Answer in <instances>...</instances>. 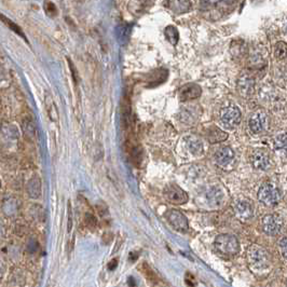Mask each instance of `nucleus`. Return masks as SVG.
I'll list each match as a JSON object with an SVG mask.
<instances>
[{
  "label": "nucleus",
  "mask_w": 287,
  "mask_h": 287,
  "mask_svg": "<svg viewBox=\"0 0 287 287\" xmlns=\"http://www.w3.org/2000/svg\"><path fill=\"white\" fill-rule=\"evenodd\" d=\"M247 262L255 273H262L270 268V256L264 247L251 244L247 250Z\"/></svg>",
  "instance_id": "f257e3e1"
},
{
  "label": "nucleus",
  "mask_w": 287,
  "mask_h": 287,
  "mask_svg": "<svg viewBox=\"0 0 287 287\" xmlns=\"http://www.w3.org/2000/svg\"><path fill=\"white\" fill-rule=\"evenodd\" d=\"M214 249L216 253L224 258H232L240 251V243L232 234H220L215 239Z\"/></svg>",
  "instance_id": "f03ea898"
},
{
  "label": "nucleus",
  "mask_w": 287,
  "mask_h": 287,
  "mask_svg": "<svg viewBox=\"0 0 287 287\" xmlns=\"http://www.w3.org/2000/svg\"><path fill=\"white\" fill-rule=\"evenodd\" d=\"M258 200L268 207H274L281 201V194L278 188L270 182H266L258 190Z\"/></svg>",
  "instance_id": "7ed1b4c3"
},
{
  "label": "nucleus",
  "mask_w": 287,
  "mask_h": 287,
  "mask_svg": "<svg viewBox=\"0 0 287 287\" xmlns=\"http://www.w3.org/2000/svg\"><path fill=\"white\" fill-rule=\"evenodd\" d=\"M241 111L239 108L234 105H230L228 107H225L220 111V120L226 127L233 130L234 127L240 125L241 122Z\"/></svg>",
  "instance_id": "20e7f679"
},
{
  "label": "nucleus",
  "mask_w": 287,
  "mask_h": 287,
  "mask_svg": "<svg viewBox=\"0 0 287 287\" xmlns=\"http://www.w3.org/2000/svg\"><path fill=\"white\" fill-rule=\"evenodd\" d=\"M282 227H283V221H282L281 217L276 214L266 215L261 220L262 231L267 235H278L282 230Z\"/></svg>",
  "instance_id": "39448f33"
},
{
  "label": "nucleus",
  "mask_w": 287,
  "mask_h": 287,
  "mask_svg": "<svg viewBox=\"0 0 287 287\" xmlns=\"http://www.w3.org/2000/svg\"><path fill=\"white\" fill-rule=\"evenodd\" d=\"M235 216L242 221L250 220L255 214V206L249 199H239L234 202Z\"/></svg>",
  "instance_id": "423d86ee"
},
{
  "label": "nucleus",
  "mask_w": 287,
  "mask_h": 287,
  "mask_svg": "<svg viewBox=\"0 0 287 287\" xmlns=\"http://www.w3.org/2000/svg\"><path fill=\"white\" fill-rule=\"evenodd\" d=\"M164 197L167 201L175 205L185 204L188 201L187 192L177 185L167 186L164 189Z\"/></svg>",
  "instance_id": "0eeeda50"
},
{
  "label": "nucleus",
  "mask_w": 287,
  "mask_h": 287,
  "mask_svg": "<svg viewBox=\"0 0 287 287\" xmlns=\"http://www.w3.org/2000/svg\"><path fill=\"white\" fill-rule=\"evenodd\" d=\"M166 218L169 220L170 225L175 230L179 232H187L189 228V222L187 217L178 210H170L166 213Z\"/></svg>",
  "instance_id": "6e6552de"
},
{
  "label": "nucleus",
  "mask_w": 287,
  "mask_h": 287,
  "mask_svg": "<svg viewBox=\"0 0 287 287\" xmlns=\"http://www.w3.org/2000/svg\"><path fill=\"white\" fill-rule=\"evenodd\" d=\"M251 162L256 170L266 171L270 166V158L267 155V152L262 151L260 149H257L253 152L251 157Z\"/></svg>",
  "instance_id": "1a4fd4ad"
},
{
  "label": "nucleus",
  "mask_w": 287,
  "mask_h": 287,
  "mask_svg": "<svg viewBox=\"0 0 287 287\" xmlns=\"http://www.w3.org/2000/svg\"><path fill=\"white\" fill-rule=\"evenodd\" d=\"M202 94V89L200 86L196 85V83H189V85H186L182 87L179 91V97L180 101L182 102H188L196 100V98L200 97Z\"/></svg>",
  "instance_id": "9d476101"
},
{
  "label": "nucleus",
  "mask_w": 287,
  "mask_h": 287,
  "mask_svg": "<svg viewBox=\"0 0 287 287\" xmlns=\"http://www.w3.org/2000/svg\"><path fill=\"white\" fill-rule=\"evenodd\" d=\"M215 160L218 165L227 166L234 160V152L228 146L221 147L215 153Z\"/></svg>",
  "instance_id": "9b49d317"
},
{
  "label": "nucleus",
  "mask_w": 287,
  "mask_h": 287,
  "mask_svg": "<svg viewBox=\"0 0 287 287\" xmlns=\"http://www.w3.org/2000/svg\"><path fill=\"white\" fill-rule=\"evenodd\" d=\"M19 209H21V202L16 197H7L2 202V212L8 217L16 216Z\"/></svg>",
  "instance_id": "f8f14e48"
},
{
  "label": "nucleus",
  "mask_w": 287,
  "mask_h": 287,
  "mask_svg": "<svg viewBox=\"0 0 287 287\" xmlns=\"http://www.w3.org/2000/svg\"><path fill=\"white\" fill-rule=\"evenodd\" d=\"M26 191H27V195L29 196V197H32V199H35V200L39 199L42 194L40 177L37 176V175L33 176L27 182Z\"/></svg>",
  "instance_id": "ddd939ff"
},
{
  "label": "nucleus",
  "mask_w": 287,
  "mask_h": 287,
  "mask_svg": "<svg viewBox=\"0 0 287 287\" xmlns=\"http://www.w3.org/2000/svg\"><path fill=\"white\" fill-rule=\"evenodd\" d=\"M0 137L7 144H12L18 141L19 133L18 127L13 125H4L0 130Z\"/></svg>",
  "instance_id": "4468645a"
},
{
  "label": "nucleus",
  "mask_w": 287,
  "mask_h": 287,
  "mask_svg": "<svg viewBox=\"0 0 287 287\" xmlns=\"http://www.w3.org/2000/svg\"><path fill=\"white\" fill-rule=\"evenodd\" d=\"M266 126V116L261 112H256L253 116L250 118L249 120V126L251 131L255 133V134H259L264 131Z\"/></svg>",
  "instance_id": "2eb2a0df"
},
{
  "label": "nucleus",
  "mask_w": 287,
  "mask_h": 287,
  "mask_svg": "<svg viewBox=\"0 0 287 287\" xmlns=\"http://www.w3.org/2000/svg\"><path fill=\"white\" fill-rule=\"evenodd\" d=\"M222 199H224V195H222L221 190L217 187H211L209 190L205 192V200L207 204L212 207H217L221 204Z\"/></svg>",
  "instance_id": "dca6fc26"
},
{
  "label": "nucleus",
  "mask_w": 287,
  "mask_h": 287,
  "mask_svg": "<svg viewBox=\"0 0 287 287\" xmlns=\"http://www.w3.org/2000/svg\"><path fill=\"white\" fill-rule=\"evenodd\" d=\"M206 138L211 144H217L225 142L228 138V134L218 127L212 126L206 132Z\"/></svg>",
  "instance_id": "f3484780"
},
{
  "label": "nucleus",
  "mask_w": 287,
  "mask_h": 287,
  "mask_svg": "<svg viewBox=\"0 0 287 287\" xmlns=\"http://www.w3.org/2000/svg\"><path fill=\"white\" fill-rule=\"evenodd\" d=\"M164 4L166 7H169V9H171L173 12L182 14L189 11L192 3L190 1H187V0H182V1L177 0V1H165Z\"/></svg>",
  "instance_id": "a211bd4d"
},
{
  "label": "nucleus",
  "mask_w": 287,
  "mask_h": 287,
  "mask_svg": "<svg viewBox=\"0 0 287 287\" xmlns=\"http://www.w3.org/2000/svg\"><path fill=\"white\" fill-rule=\"evenodd\" d=\"M186 145L188 150H189L192 155L200 156L203 153V143L196 136L188 137L186 140Z\"/></svg>",
  "instance_id": "6ab92c4d"
},
{
  "label": "nucleus",
  "mask_w": 287,
  "mask_h": 287,
  "mask_svg": "<svg viewBox=\"0 0 287 287\" xmlns=\"http://www.w3.org/2000/svg\"><path fill=\"white\" fill-rule=\"evenodd\" d=\"M255 81L250 77L244 76L239 80V88L243 96H251L254 92Z\"/></svg>",
  "instance_id": "aec40b11"
},
{
  "label": "nucleus",
  "mask_w": 287,
  "mask_h": 287,
  "mask_svg": "<svg viewBox=\"0 0 287 287\" xmlns=\"http://www.w3.org/2000/svg\"><path fill=\"white\" fill-rule=\"evenodd\" d=\"M22 130L27 140L34 141L36 137V126L32 118H25L22 122Z\"/></svg>",
  "instance_id": "412c9836"
},
{
  "label": "nucleus",
  "mask_w": 287,
  "mask_h": 287,
  "mask_svg": "<svg viewBox=\"0 0 287 287\" xmlns=\"http://www.w3.org/2000/svg\"><path fill=\"white\" fill-rule=\"evenodd\" d=\"M46 108H47V112L49 117L52 121L57 122L58 121V112H57V108L54 104L53 98L50 95L46 96Z\"/></svg>",
  "instance_id": "4be33fe9"
},
{
  "label": "nucleus",
  "mask_w": 287,
  "mask_h": 287,
  "mask_svg": "<svg viewBox=\"0 0 287 287\" xmlns=\"http://www.w3.org/2000/svg\"><path fill=\"white\" fill-rule=\"evenodd\" d=\"M164 34H165V38L167 39V41H169L173 46H175L177 44L178 40H179V35H178V31L174 27V26H167L164 29Z\"/></svg>",
  "instance_id": "5701e85b"
},
{
  "label": "nucleus",
  "mask_w": 287,
  "mask_h": 287,
  "mask_svg": "<svg viewBox=\"0 0 287 287\" xmlns=\"http://www.w3.org/2000/svg\"><path fill=\"white\" fill-rule=\"evenodd\" d=\"M0 19H1V21H2L4 24H6V25H7L9 28H11L14 33H17V34L18 35V36H21L22 38L26 39V37L24 36V34H23V32H22V29L19 28V27L17 25L16 23L12 22L11 19L8 18L7 17H4L2 13H0Z\"/></svg>",
  "instance_id": "b1692460"
},
{
  "label": "nucleus",
  "mask_w": 287,
  "mask_h": 287,
  "mask_svg": "<svg viewBox=\"0 0 287 287\" xmlns=\"http://www.w3.org/2000/svg\"><path fill=\"white\" fill-rule=\"evenodd\" d=\"M286 43L283 41H280L275 44L274 48V54L276 58L279 59H285L286 58Z\"/></svg>",
  "instance_id": "393cba45"
},
{
  "label": "nucleus",
  "mask_w": 287,
  "mask_h": 287,
  "mask_svg": "<svg viewBox=\"0 0 287 287\" xmlns=\"http://www.w3.org/2000/svg\"><path fill=\"white\" fill-rule=\"evenodd\" d=\"M274 145L278 149H285L286 148V134H280L275 137L274 140Z\"/></svg>",
  "instance_id": "a878e982"
},
{
  "label": "nucleus",
  "mask_w": 287,
  "mask_h": 287,
  "mask_svg": "<svg viewBox=\"0 0 287 287\" xmlns=\"http://www.w3.org/2000/svg\"><path fill=\"white\" fill-rule=\"evenodd\" d=\"M44 10H46L47 14H49L50 17H55L57 14V10L56 6L51 1H47L44 2Z\"/></svg>",
  "instance_id": "bb28decb"
},
{
  "label": "nucleus",
  "mask_w": 287,
  "mask_h": 287,
  "mask_svg": "<svg viewBox=\"0 0 287 287\" xmlns=\"http://www.w3.org/2000/svg\"><path fill=\"white\" fill-rule=\"evenodd\" d=\"M86 224L88 227H91V228H93V227L96 226V218L92 214H89V213H87L86 214Z\"/></svg>",
  "instance_id": "cd10ccee"
},
{
  "label": "nucleus",
  "mask_w": 287,
  "mask_h": 287,
  "mask_svg": "<svg viewBox=\"0 0 287 287\" xmlns=\"http://www.w3.org/2000/svg\"><path fill=\"white\" fill-rule=\"evenodd\" d=\"M6 270H7V267H6V262L4 260L0 257V280L3 278L4 273H6Z\"/></svg>",
  "instance_id": "c85d7f7f"
},
{
  "label": "nucleus",
  "mask_w": 287,
  "mask_h": 287,
  "mask_svg": "<svg viewBox=\"0 0 287 287\" xmlns=\"http://www.w3.org/2000/svg\"><path fill=\"white\" fill-rule=\"evenodd\" d=\"M280 247L282 249V255H283L284 259H286V251H287V249H286V236H284L283 239L280 241Z\"/></svg>",
  "instance_id": "c756f323"
},
{
  "label": "nucleus",
  "mask_w": 287,
  "mask_h": 287,
  "mask_svg": "<svg viewBox=\"0 0 287 287\" xmlns=\"http://www.w3.org/2000/svg\"><path fill=\"white\" fill-rule=\"evenodd\" d=\"M68 63H69V66H71V71H72V77H73V79H75V81L77 82L78 73H77V72H76V68H75V66H73V64L72 63L71 59H68Z\"/></svg>",
  "instance_id": "7c9ffc66"
},
{
  "label": "nucleus",
  "mask_w": 287,
  "mask_h": 287,
  "mask_svg": "<svg viewBox=\"0 0 287 287\" xmlns=\"http://www.w3.org/2000/svg\"><path fill=\"white\" fill-rule=\"evenodd\" d=\"M68 231L72 229V206L71 203H68Z\"/></svg>",
  "instance_id": "2f4dec72"
},
{
  "label": "nucleus",
  "mask_w": 287,
  "mask_h": 287,
  "mask_svg": "<svg viewBox=\"0 0 287 287\" xmlns=\"http://www.w3.org/2000/svg\"><path fill=\"white\" fill-rule=\"evenodd\" d=\"M117 265H118V260L117 259H112V261L108 264V268H109V270H113V269H116Z\"/></svg>",
  "instance_id": "473e14b6"
},
{
  "label": "nucleus",
  "mask_w": 287,
  "mask_h": 287,
  "mask_svg": "<svg viewBox=\"0 0 287 287\" xmlns=\"http://www.w3.org/2000/svg\"><path fill=\"white\" fill-rule=\"evenodd\" d=\"M3 236H4V227L2 222L0 221V241L3 239Z\"/></svg>",
  "instance_id": "72a5a7b5"
},
{
  "label": "nucleus",
  "mask_w": 287,
  "mask_h": 287,
  "mask_svg": "<svg viewBox=\"0 0 287 287\" xmlns=\"http://www.w3.org/2000/svg\"><path fill=\"white\" fill-rule=\"evenodd\" d=\"M0 189H1V180H0Z\"/></svg>",
  "instance_id": "f704fd0d"
}]
</instances>
